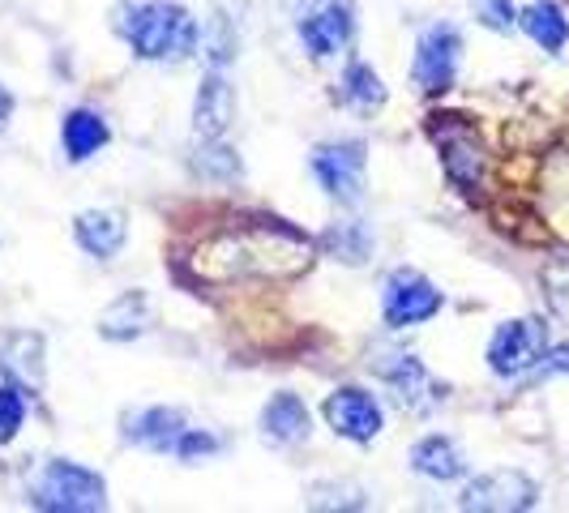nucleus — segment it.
Segmentation results:
<instances>
[{
	"mask_svg": "<svg viewBox=\"0 0 569 513\" xmlns=\"http://www.w3.org/2000/svg\"><path fill=\"white\" fill-rule=\"evenodd\" d=\"M116 30L133 48V57L154 60V64H184L201 43L198 18L184 4H168V0L120 4L116 9Z\"/></svg>",
	"mask_w": 569,
	"mask_h": 513,
	"instance_id": "obj_1",
	"label": "nucleus"
},
{
	"mask_svg": "<svg viewBox=\"0 0 569 513\" xmlns=\"http://www.w3.org/2000/svg\"><path fill=\"white\" fill-rule=\"evenodd\" d=\"M30 505L48 513H94L108 505V484L103 475L86 471L69 457H52L30 480Z\"/></svg>",
	"mask_w": 569,
	"mask_h": 513,
	"instance_id": "obj_2",
	"label": "nucleus"
},
{
	"mask_svg": "<svg viewBox=\"0 0 569 513\" xmlns=\"http://www.w3.org/2000/svg\"><path fill=\"white\" fill-rule=\"evenodd\" d=\"M548 355V330L536 316H518L497 325V334L488 342V369L497 376H522V372H536L540 360Z\"/></svg>",
	"mask_w": 569,
	"mask_h": 513,
	"instance_id": "obj_3",
	"label": "nucleus"
},
{
	"mask_svg": "<svg viewBox=\"0 0 569 513\" xmlns=\"http://www.w3.org/2000/svg\"><path fill=\"white\" fill-rule=\"evenodd\" d=\"M372 372H377V381L395 394L402 411H411V415H428L437 402L446 399V390L428 376V369L416 360V355H407V351H381L377 360H372Z\"/></svg>",
	"mask_w": 569,
	"mask_h": 513,
	"instance_id": "obj_4",
	"label": "nucleus"
},
{
	"mask_svg": "<svg viewBox=\"0 0 569 513\" xmlns=\"http://www.w3.org/2000/svg\"><path fill=\"white\" fill-rule=\"evenodd\" d=\"M296 34L317 60L339 57L356 34V18L347 0H300L296 4Z\"/></svg>",
	"mask_w": 569,
	"mask_h": 513,
	"instance_id": "obj_5",
	"label": "nucleus"
},
{
	"mask_svg": "<svg viewBox=\"0 0 569 513\" xmlns=\"http://www.w3.org/2000/svg\"><path fill=\"white\" fill-rule=\"evenodd\" d=\"M381 313H386L390 330L420 325V321L441 313V291L428 283L420 270H395L386 279V291H381Z\"/></svg>",
	"mask_w": 569,
	"mask_h": 513,
	"instance_id": "obj_6",
	"label": "nucleus"
},
{
	"mask_svg": "<svg viewBox=\"0 0 569 513\" xmlns=\"http://www.w3.org/2000/svg\"><path fill=\"white\" fill-rule=\"evenodd\" d=\"M458 57H462V39L455 27L437 22L420 34V48H416V64H411V82L425 94H441L455 86Z\"/></svg>",
	"mask_w": 569,
	"mask_h": 513,
	"instance_id": "obj_7",
	"label": "nucleus"
},
{
	"mask_svg": "<svg viewBox=\"0 0 569 513\" xmlns=\"http://www.w3.org/2000/svg\"><path fill=\"white\" fill-rule=\"evenodd\" d=\"M540 496V487L531 484L522 471H488L480 480L462 487L458 505L462 510H492V513H518V510H531Z\"/></svg>",
	"mask_w": 569,
	"mask_h": 513,
	"instance_id": "obj_8",
	"label": "nucleus"
},
{
	"mask_svg": "<svg viewBox=\"0 0 569 513\" xmlns=\"http://www.w3.org/2000/svg\"><path fill=\"white\" fill-rule=\"evenodd\" d=\"M365 163L369 159H365L360 142H330L317 145L313 175L335 201H360V193H365Z\"/></svg>",
	"mask_w": 569,
	"mask_h": 513,
	"instance_id": "obj_9",
	"label": "nucleus"
},
{
	"mask_svg": "<svg viewBox=\"0 0 569 513\" xmlns=\"http://www.w3.org/2000/svg\"><path fill=\"white\" fill-rule=\"evenodd\" d=\"M326 424L356 445H369L381 432V402L360 385H342L326 399Z\"/></svg>",
	"mask_w": 569,
	"mask_h": 513,
	"instance_id": "obj_10",
	"label": "nucleus"
},
{
	"mask_svg": "<svg viewBox=\"0 0 569 513\" xmlns=\"http://www.w3.org/2000/svg\"><path fill=\"white\" fill-rule=\"evenodd\" d=\"M184 432H189V420L176 406H146V411L124 415V441L154 450V454H176Z\"/></svg>",
	"mask_w": 569,
	"mask_h": 513,
	"instance_id": "obj_11",
	"label": "nucleus"
},
{
	"mask_svg": "<svg viewBox=\"0 0 569 513\" xmlns=\"http://www.w3.org/2000/svg\"><path fill=\"white\" fill-rule=\"evenodd\" d=\"M236 120V94H231L228 78L214 69L206 73V82L198 86V99H193V129H198L206 142H219Z\"/></svg>",
	"mask_w": 569,
	"mask_h": 513,
	"instance_id": "obj_12",
	"label": "nucleus"
},
{
	"mask_svg": "<svg viewBox=\"0 0 569 513\" xmlns=\"http://www.w3.org/2000/svg\"><path fill=\"white\" fill-rule=\"evenodd\" d=\"M73 235H78V244H82L90 256H99V261H112L120 249H124V240H129V223H124V214L120 210H82L78 214V223H73Z\"/></svg>",
	"mask_w": 569,
	"mask_h": 513,
	"instance_id": "obj_13",
	"label": "nucleus"
},
{
	"mask_svg": "<svg viewBox=\"0 0 569 513\" xmlns=\"http://www.w3.org/2000/svg\"><path fill=\"white\" fill-rule=\"evenodd\" d=\"M150 325H154V304H150L146 291H124V295H116L112 304L103 309V316H99V334L112 342L142 339Z\"/></svg>",
	"mask_w": 569,
	"mask_h": 513,
	"instance_id": "obj_14",
	"label": "nucleus"
},
{
	"mask_svg": "<svg viewBox=\"0 0 569 513\" xmlns=\"http://www.w3.org/2000/svg\"><path fill=\"white\" fill-rule=\"evenodd\" d=\"M261 436L270 445H296L309 436V406L296 394H274V399L261 406Z\"/></svg>",
	"mask_w": 569,
	"mask_h": 513,
	"instance_id": "obj_15",
	"label": "nucleus"
},
{
	"mask_svg": "<svg viewBox=\"0 0 569 513\" xmlns=\"http://www.w3.org/2000/svg\"><path fill=\"white\" fill-rule=\"evenodd\" d=\"M437 142H441V154H446V171H450V180L462 184V189H476L480 184V175H485V154H480V142H476V133L471 129H437Z\"/></svg>",
	"mask_w": 569,
	"mask_h": 513,
	"instance_id": "obj_16",
	"label": "nucleus"
},
{
	"mask_svg": "<svg viewBox=\"0 0 569 513\" xmlns=\"http://www.w3.org/2000/svg\"><path fill=\"white\" fill-rule=\"evenodd\" d=\"M108 120L99 112H90V108H73V112L64 115V124H60V142H64V154L73 159V163H86L90 154H99L103 145H108Z\"/></svg>",
	"mask_w": 569,
	"mask_h": 513,
	"instance_id": "obj_17",
	"label": "nucleus"
},
{
	"mask_svg": "<svg viewBox=\"0 0 569 513\" xmlns=\"http://www.w3.org/2000/svg\"><path fill=\"white\" fill-rule=\"evenodd\" d=\"M411 471L425 475V480H437V484H450L467 471V457L450 436H425L411 450Z\"/></svg>",
	"mask_w": 569,
	"mask_h": 513,
	"instance_id": "obj_18",
	"label": "nucleus"
},
{
	"mask_svg": "<svg viewBox=\"0 0 569 513\" xmlns=\"http://www.w3.org/2000/svg\"><path fill=\"white\" fill-rule=\"evenodd\" d=\"M518 22H522V30L540 43L543 52H561V48H566L569 18L557 0H536V4H527V9L518 13Z\"/></svg>",
	"mask_w": 569,
	"mask_h": 513,
	"instance_id": "obj_19",
	"label": "nucleus"
},
{
	"mask_svg": "<svg viewBox=\"0 0 569 513\" xmlns=\"http://www.w3.org/2000/svg\"><path fill=\"white\" fill-rule=\"evenodd\" d=\"M342 99L356 112H377L386 103V86L372 73V64H365V60H351L347 64V73H342Z\"/></svg>",
	"mask_w": 569,
	"mask_h": 513,
	"instance_id": "obj_20",
	"label": "nucleus"
},
{
	"mask_svg": "<svg viewBox=\"0 0 569 513\" xmlns=\"http://www.w3.org/2000/svg\"><path fill=\"white\" fill-rule=\"evenodd\" d=\"M9 339L18 346V355L0 360V369L9 372L18 385H39L43 381V342L34 339V334H9Z\"/></svg>",
	"mask_w": 569,
	"mask_h": 513,
	"instance_id": "obj_21",
	"label": "nucleus"
},
{
	"mask_svg": "<svg viewBox=\"0 0 569 513\" xmlns=\"http://www.w3.org/2000/svg\"><path fill=\"white\" fill-rule=\"evenodd\" d=\"M326 244H330V253H339L347 265H360L372 249L369 231L360 228V223H339V228H330Z\"/></svg>",
	"mask_w": 569,
	"mask_h": 513,
	"instance_id": "obj_22",
	"label": "nucleus"
},
{
	"mask_svg": "<svg viewBox=\"0 0 569 513\" xmlns=\"http://www.w3.org/2000/svg\"><path fill=\"white\" fill-rule=\"evenodd\" d=\"M193 168L201 175H210V180H240V159H236V150H228V145H206V150H198Z\"/></svg>",
	"mask_w": 569,
	"mask_h": 513,
	"instance_id": "obj_23",
	"label": "nucleus"
},
{
	"mask_svg": "<svg viewBox=\"0 0 569 513\" xmlns=\"http://www.w3.org/2000/svg\"><path fill=\"white\" fill-rule=\"evenodd\" d=\"M22 424H27V399H22V390L0 385V445H9Z\"/></svg>",
	"mask_w": 569,
	"mask_h": 513,
	"instance_id": "obj_24",
	"label": "nucleus"
},
{
	"mask_svg": "<svg viewBox=\"0 0 569 513\" xmlns=\"http://www.w3.org/2000/svg\"><path fill=\"white\" fill-rule=\"evenodd\" d=\"M476 18H480L488 30H497V34H506V30L518 27V9H513L510 0H476Z\"/></svg>",
	"mask_w": 569,
	"mask_h": 513,
	"instance_id": "obj_25",
	"label": "nucleus"
},
{
	"mask_svg": "<svg viewBox=\"0 0 569 513\" xmlns=\"http://www.w3.org/2000/svg\"><path fill=\"white\" fill-rule=\"evenodd\" d=\"M210 454H219V436H210L206 428H189L180 436V445H176L180 462H198V457H210Z\"/></svg>",
	"mask_w": 569,
	"mask_h": 513,
	"instance_id": "obj_26",
	"label": "nucleus"
},
{
	"mask_svg": "<svg viewBox=\"0 0 569 513\" xmlns=\"http://www.w3.org/2000/svg\"><path fill=\"white\" fill-rule=\"evenodd\" d=\"M9 115H13V94H9L4 86H0V133L9 129Z\"/></svg>",
	"mask_w": 569,
	"mask_h": 513,
	"instance_id": "obj_27",
	"label": "nucleus"
}]
</instances>
